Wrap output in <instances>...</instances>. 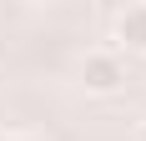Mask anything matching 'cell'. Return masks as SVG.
<instances>
[{
    "mask_svg": "<svg viewBox=\"0 0 146 141\" xmlns=\"http://www.w3.org/2000/svg\"><path fill=\"white\" fill-rule=\"evenodd\" d=\"M141 141H146V126H141Z\"/></svg>",
    "mask_w": 146,
    "mask_h": 141,
    "instance_id": "277c9868",
    "label": "cell"
},
{
    "mask_svg": "<svg viewBox=\"0 0 146 141\" xmlns=\"http://www.w3.org/2000/svg\"><path fill=\"white\" fill-rule=\"evenodd\" d=\"M111 30H116V45L126 51V56H146V0L116 10V25Z\"/></svg>",
    "mask_w": 146,
    "mask_h": 141,
    "instance_id": "7a4b0ae2",
    "label": "cell"
},
{
    "mask_svg": "<svg viewBox=\"0 0 146 141\" xmlns=\"http://www.w3.org/2000/svg\"><path fill=\"white\" fill-rule=\"evenodd\" d=\"M5 141H35V136H20V131H15V136H5Z\"/></svg>",
    "mask_w": 146,
    "mask_h": 141,
    "instance_id": "3957f363",
    "label": "cell"
},
{
    "mask_svg": "<svg viewBox=\"0 0 146 141\" xmlns=\"http://www.w3.org/2000/svg\"><path fill=\"white\" fill-rule=\"evenodd\" d=\"M81 86H86V96H116L121 86H126V61L121 51H86L81 56Z\"/></svg>",
    "mask_w": 146,
    "mask_h": 141,
    "instance_id": "6da1fadb",
    "label": "cell"
}]
</instances>
